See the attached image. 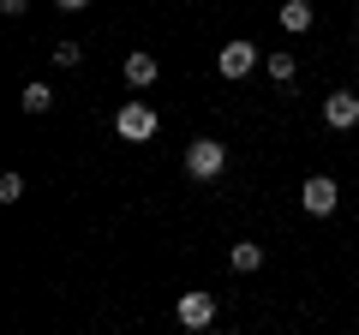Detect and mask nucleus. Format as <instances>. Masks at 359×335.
<instances>
[{"instance_id":"nucleus-14","label":"nucleus","mask_w":359,"mask_h":335,"mask_svg":"<svg viewBox=\"0 0 359 335\" xmlns=\"http://www.w3.org/2000/svg\"><path fill=\"white\" fill-rule=\"evenodd\" d=\"M25 6H30V0H0V13H6V18H18Z\"/></svg>"},{"instance_id":"nucleus-11","label":"nucleus","mask_w":359,"mask_h":335,"mask_svg":"<svg viewBox=\"0 0 359 335\" xmlns=\"http://www.w3.org/2000/svg\"><path fill=\"white\" fill-rule=\"evenodd\" d=\"M282 30H294V36L311 30V6H306V0H282Z\"/></svg>"},{"instance_id":"nucleus-17","label":"nucleus","mask_w":359,"mask_h":335,"mask_svg":"<svg viewBox=\"0 0 359 335\" xmlns=\"http://www.w3.org/2000/svg\"><path fill=\"white\" fill-rule=\"evenodd\" d=\"M353 156H359V150H353Z\"/></svg>"},{"instance_id":"nucleus-5","label":"nucleus","mask_w":359,"mask_h":335,"mask_svg":"<svg viewBox=\"0 0 359 335\" xmlns=\"http://www.w3.org/2000/svg\"><path fill=\"white\" fill-rule=\"evenodd\" d=\"M257 60H264V54H257V42H228V48L216 54V72H222V78L233 84V78H245V72H252Z\"/></svg>"},{"instance_id":"nucleus-2","label":"nucleus","mask_w":359,"mask_h":335,"mask_svg":"<svg viewBox=\"0 0 359 335\" xmlns=\"http://www.w3.org/2000/svg\"><path fill=\"white\" fill-rule=\"evenodd\" d=\"M114 132H120L126 144H144V138H156V108L132 96V102H126V108L114 114Z\"/></svg>"},{"instance_id":"nucleus-9","label":"nucleus","mask_w":359,"mask_h":335,"mask_svg":"<svg viewBox=\"0 0 359 335\" xmlns=\"http://www.w3.org/2000/svg\"><path fill=\"white\" fill-rule=\"evenodd\" d=\"M264 72L276 78V84H294V72H299V60H294V54H287V48H276V54H269V60H264Z\"/></svg>"},{"instance_id":"nucleus-7","label":"nucleus","mask_w":359,"mask_h":335,"mask_svg":"<svg viewBox=\"0 0 359 335\" xmlns=\"http://www.w3.org/2000/svg\"><path fill=\"white\" fill-rule=\"evenodd\" d=\"M120 72H126V84H132V90H150V84H156V72H162V66H156V54L132 48V54H126V66H120Z\"/></svg>"},{"instance_id":"nucleus-12","label":"nucleus","mask_w":359,"mask_h":335,"mask_svg":"<svg viewBox=\"0 0 359 335\" xmlns=\"http://www.w3.org/2000/svg\"><path fill=\"white\" fill-rule=\"evenodd\" d=\"M54 66H78V60H84V42H72V36H66V42H54Z\"/></svg>"},{"instance_id":"nucleus-1","label":"nucleus","mask_w":359,"mask_h":335,"mask_svg":"<svg viewBox=\"0 0 359 335\" xmlns=\"http://www.w3.org/2000/svg\"><path fill=\"white\" fill-rule=\"evenodd\" d=\"M222 168H228V144H216V138L186 144V174L192 180H222Z\"/></svg>"},{"instance_id":"nucleus-3","label":"nucleus","mask_w":359,"mask_h":335,"mask_svg":"<svg viewBox=\"0 0 359 335\" xmlns=\"http://www.w3.org/2000/svg\"><path fill=\"white\" fill-rule=\"evenodd\" d=\"M174 317L186 323V329H210V323H216V294H210V287H192V294H180Z\"/></svg>"},{"instance_id":"nucleus-16","label":"nucleus","mask_w":359,"mask_h":335,"mask_svg":"<svg viewBox=\"0 0 359 335\" xmlns=\"http://www.w3.org/2000/svg\"><path fill=\"white\" fill-rule=\"evenodd\" d=\"M216 335H228V329H216Z\"/></svg>"},{"instance_id":"nucleus-15","label":"nucleus","mask_w":359,"mask_h":335,"mask_svg":"<svg viewBox=\"0 0 359 335\" xmlns=\"http://www.w3.org/2000/svg\"><path fill=\"white\" fill-rule=\"evenodd\" d=\"M54 6H60V13H84L90 0H54Z\"/></svg>"},{"instance_id":"nucleus-6","label":"nucleus","mask_w":359,"mask_h":335,"mask_svg":"<svg viewBox=\"0 0 359 335\" xmlns=\"http://www.w3.org/2000/svg\"><path fill=\"white\" fill-rule=\"evenodd\" d=\"M323 126H330V132L359 126V96L353 90H330V96H323Z\"/></svg>"},{"instance_id":"nucleus-13","label":"nucleus","mask_w":359,"mask_h":335,"mask_svg":"<svg viewBox=\"0 0 359 335\" xmlns=\"http://www.w3.org/2000/svg\"><path fill=\"white\" fill-rule=\"evenodd\" d=\"M25 198V174H0V204H18Z\"/></svg>"},{"instance_id":"nucleus-10","label":"nucleus","mask_w":359,"mask_h":335,"mask_svg":"<svg viewBox=\"0 0 359 335\" xmlns=\"http://www.w3.org/2000/svg\"><path fill=\"white\" fill-rule=\"evenodd\" d=\"M18 108H25V114H48V108H54V90H48V84H25Z\"/></svg>"},{"instance_id":"nucleus-4","label":"nucleus","mask_w":359,"mask_h":335,"mask_svg":"<svg viewBox=\"0 0 359 335\" xmlns=\"http://www.w3.org/2000/svg\"><path fill=\"white\" fill-rule=\"evenodd\" d=\"M299 204H306V216H330V210L341 204V186H335L330 174H311V180L299 186Z\"/></svg>"},{"instance_id":"nucleus-8","label":"nucleus","mask_w":359,"mask_h":335,"mask_svg":"<svg viewBox=\"0 0 359 335\" xmlns=\"http://www.w3.org/2000/svg\"><path fill=\"white\" fill-rule=\"evenodd\" d=\"M228 264H233V270H240V275H252V270H264V245H257V240H233V252H228Z\"/></svg>"}]
</instances>
